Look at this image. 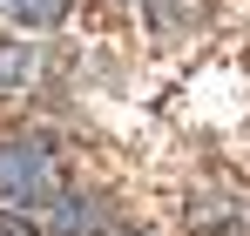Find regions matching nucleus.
Masks as SVG:
<instances>
[{
  "label": "nucleus",
  "mask_w": 250,
  "mask_h": 236,
  "mask_svg": "<svg viewBox=\"0 0 250 236\" xmlns=\"http://www.w3.org/2000/svg\"><path fill=\"white\" fill-rule=\"evenodd\" d=\"M0 202L7 209H34L54 202V149L34 135H0Z\"/></svg>",
  "instance_id": "nucleus-1"
},
{
  "label": "nucleus",
  "mask_w": 250,
  "mask_h": 236,
  "mask_svg": "<svg viewBox=\"0 0 250 236\" xmlns=\"http://www.w3.org/2000/svg\"><path fill=\"white\" fill-rule=\"evenodd\" d=\"M47 223H54V236H102V202L95 196H61Z\"/></svg>",
  "instance_id": "nucleus-2"
},
{
  "label": "nucleus",
  "mask_w": 250,
  "mask_h": 236,
  "mask_svg": "<svg viewBox=\"0 0 250 236\" xmlns=\"http://www.w3.org/2000/svg\"><path fill=\"white\" fill-rule=\"evenodd\" d=\"M7 7H14L21 27H54V20L68 14V0H7Z\"/></svg>",
  "instance_id": "nucleus-3"
},
{
  "label": "nucleus",
  "mask_w": 250,
  "mask_h": 236,
  "mask_svg": "<svg viewBox=\"0 0 250 236\" xmlns=\"http://www.w3.org/2000/svg\"><path fill=\"white\" fill-rule=\"evenodd\" d=\"M0 236H34V230H27L21 216H0Z\"/></svg>",
  "instance_id": "nucleus-4"
}]
</instances>
